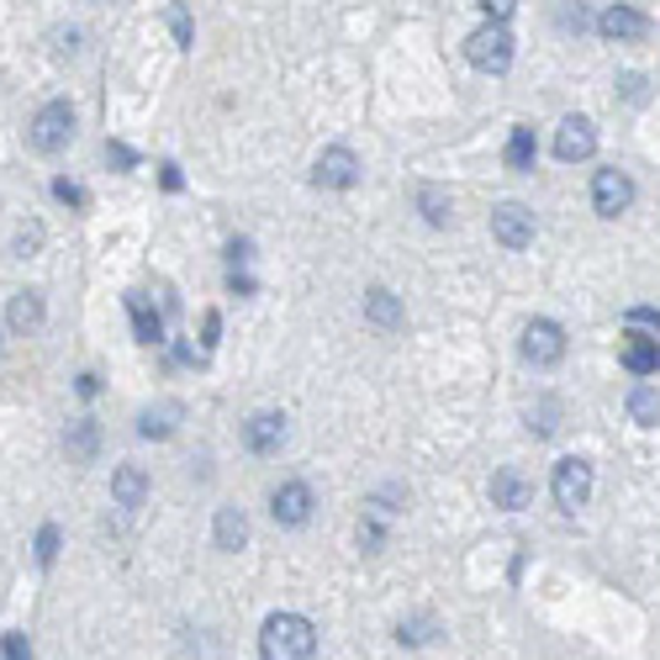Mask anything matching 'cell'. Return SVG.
<instances>
[{
	"instance_id": "1",
	"label": "cell",
	"mask_w": 660,
	"mask_h": 660,
	"mask_svg": "<svg viewBox=\"0 0 660 660\" xmlns=\"http://www.w3.org/2000/svg\"><path fill=\"white\" fill-rule=\"evenodd\" d=\"M317 656V629L302 614H275L260 629V660H312Z\"/></svg>"
},
{
	"instance_id": "2",
	"label": "cell",
	"mask_w": 660,
	"mask_h": 660,
	"mask_svg": "<svg viewBox=\"0 0 660 660\" xmlns=\"http://www.w3.org/2000/svg\"><path fill=\"white\" fill-rule=\"evenodd\" d=\"M465 59H471L481 74H507L513 70V32H507V22L475 27L471 38H465Z\"/></svg>"
},
{
	"instance_id": "3",
	"label": "cell",
	"mask_w": 660,
	"mask_h": 660,
	"mask_svg": "<svg viewBox=\"0 0 660 660\" xmlns=\"http://www.w3.org/2000/svg\"><path fill=\"white\" fill-rule=\"evenodd\" d=\"M74 138V106L70 101H48L43 112L32 117V127H27V143L38 148V154H64Z\"/></svg>"
},
{
	"instance_id": "4",
	"label": "cell",
	"mask_w": 660,
	"mask_h": 660,
	"mask_svg": "<svg viewBox=\"0 0 660 660\" xmlns=\"http://www.w3.org/2000/svg\"><path fill=\"white\" fill-rule=\"evenodd\" d=\"M549 492H555V502H561L566 513L587 507V496H591V460H582V454H566V460L555 465V475H549Z\"/></svg>"
},
{
	"instance_id": "5",
	"label": "cell",
	"mask_w": 660,
	"mask_h": 660,
	"mask_svg": "<svg viewBox=\"0 0 660 660\" xmlns=\"http://www.w3.org/2000/svg\"><path fill=\"white\" fill-rule=\"evenodd\" d=\"M523 359L528 365H539V370H549V365H561L566 359V333H561V323H549V317H534L528 328H523Z\"/></svg>"
},
{
	"instance_id": "6",
	"label": "cell",
	"mask_w": 660,
	"mask_h": 660,
	"mask_svg": "<svg viewBox=\"0 0 660 660\" xmlns=\"http://www.w3.org/2000/svg\"><path fill=\"white\" fill-rule=\"evenodd\" d=\"M312 507H317V496H312L307 481H285L270 492V518L281 523V528H302L312 518Z\"/></svg>"
},
{
	"instance_id": "7",
	"label": "cell",
	"mask_w": 660,
	"mask_h": 660,
	"mask_svg": "<svg viewBox=\"0 0 660 660\" xmlns=\"http://www.w3.org/2000/svg\"><path fill=\"white\" fill-rule=\"evenodd\" d=\"M591 207L597 217H618L635 207V180L624 175V169H597V180H591Z\"/></svg>"
},
{
	"instance_id": "8",
	"label": "cell",
	"mask_w": 660,
	"mask_h": 660,
	"mask_svg": "<svg viewBox=\"0 0 660 660\" xmlns=\"http://www.w3.org/2000/svg\"><path fill=\"white\" fill-rule=\"evenodd\" d=\"M597 38H603V43H645V38H650V17L635 11V6H608V11L597 17Z\"/></svg>"
},
{
	"instance_id": "9",
	"label": "cell",
	"mask_w": 660,
	"mask_h": 660,
	"mask_svg": "<svg viewBox=\"0 0 660 660\" xmlns=\"http://www.w3.org/2000/svg\"><path fill=\"white\" fill-rule=\"evenodd\" d=\"M591 154H597V127L587 117H566L555 127V159L561 165H582Z\"/></svg>"
},
{
	"instance_id": "10",
	"label": "cell",
	"mask_w": 660,
	"mask_h": 660,
	"mask_svg": "<svg viewBox=\"0 0 660 660\" xmlns=\"http://www.w3.org/2000/svg\"><path fill=\"white\" fill-rule=\"evenodd\" d=\"M492 238L502 249H528L534 243V212L518 207V201H502L492 212Z\"/></svg>"
},
{
	"instance_id": "11",
	"label": "cell",
	"mask_w": 660,
	"mask_h": 660,
	"mask_svg": "<svg viewBox=\"0 0 660 660\" xmlns=\"http://www.w3.org/2000/svg\"><path fill=\"white\" fill-rule=\"evenodd\" d=\"M312 180L323 190H349L359 186V159H354L349 148H323L317 154V169H312Z\"/></svg>"
},
{
	"instance_id": "12",
	"label": "cell",
	"mask_w": 660,
	"mask_h": 660,
	"mask_svg": "<svg viewBox=\"0 0 660 660\" xmlns=\"http://www.w3.org/2000/svg\"><path fill=\"white\" fill-rule=\"evenodd\" d=\"M618 359H624V370L639 380H650L660 370V338H650V333H624V344H618Z\"/></svg>"
},
{
	"instance_id": "13",
	"label": "cell",
	"mask_w": 660,
	"mask_h": 660,
	"mask_svg": "<svg viewBox=\"0 0 660 660\" xmlns=\"http://www.w3.org/2000/svg\"><path fill=\"white\" fill-rule=\"evenodd\" d=\"M528 502H534V481H528L518 465H502V471L492 475V507L518 513V507H528Z\"/></svg>"
},
{
	"instance_id": "14",
	"label": "cell",
	"mask_w": 660,
	"mask_h": 660,
	"mask_svg": "<svg viewBox=\"0 0 660 660\" xmlns=\"http://www.w3.org/2000/svg\"><path fill=\"white\" fill-rule=\"evenodd\" d=\"M243 444L254 449V454H281V444H285V412H254V418L243 423Z\"/></svg>"
},
{
	"instance_id": "15",
	"label": "cell",
	"mask_w": 660,
	"mask_h": 660,
	"mask_svg": "<svg viewBox=\"0 0 660 660\" xmlns=\"http://www.w3.org/2000/svg\"><path fill=\"white\" fill-rule=\"evenodd\" d=\"M212 539H217V549H228V555H238V549L249 544V518H243V507H217Z\"/></svg>"
},
{
	"instance_id": "16",
	"label": "cell",
	"mask_w": 660,
	"mask_h": 660,
	"mask_svg": "<svg viewBox=\"0 0 660 660\" xmlns=\"http://www.w3.org/2000/svg\"><path fill=\"white\" fill-rule=\"evenodd\" d=\"M143 496H148V471H143V465H117V475H112V502H117V507H143Z\"/></svg>"
},
{
	"instance_id": "17",
	"label": "cell",
	"mask_w": 660,
	"mask_h": 660,
	"mask_svg": "<svg viewBox=\"0 0 660 660\" xmlns=\"http://www.w3.org/2000/svg\"><path fill=\"white\" fill-rule=\"evenodd\" d=\"M127 317H133L138 344H159V338H165V317L148 307V296H143V291H133V296H127Z\"/></svg>"
},
{
	"instance_id": "18",
	"label": "cell",
	"mask_w": 660,
	"mask_h": 660,
	"mask_svg": "<svg viewBox=\"0 0 660 660\" xmlns=\"http://www.w3.org/2000/svg\"><path fill=\"white\" fill-rule=\"evenodd\" d=\"M401 317H407V312H401V302L386 291V285H376V291L365 296V323H376V328L391 333V328H401Z\"/></svg>"
},
{
	"instance_id": "19",
	"label": "cell",
	"mask_w": 660,
	"mask_h": 660,
	"mask_svg": "<svg viewBox=\"0 0 660 660\" xmlns=\"http://www.w3.org/2000/svg\"><path fill=\"white\" fill-rule=\"evenodd\" d=\"M629 418H635L639 428H656L660 423V386L639 380L635 391H629Z\"/></svg>"
},
{
	"instance_id": "20",
	"label": "cell",
	"mask_w": 660,
	"mask_h": 660,
	"mask_svg": "<svg viewBox=\"0 0 660 660\" xmlns=\"http://www.w3.org/2000/svg\"><path fill=\"white\" fill-rule=\"evenodd\" d=\"M11 328L17 333L43 328V296H38V291H17V296H11Z\"/></svg>"
},
{
	"instance_id": "21",
	"label": "cell",
	"mask_w": 660,
	"mask_h": 660,
	"mask_svg": "<svg viewBox=\"0 0 660 660\" xmlns=\"http://www.w3.org/2000/svg\"><path fill=\"white\" fill-rule=\"evenodd\" d=\"M539 159V143H534V127H513V138H507V169H518L528 175Z\"/></svg>"
},
{
	"instance_id": "22",
	"label": "cell",
	"mask_w": 660,
	"mask_h": 660,
	"mask_svg": "<svg viewBox=\"0 0 660 660\" xmlns=\"http://www.w3.org/2000/svg\"><path fill=\"white\" fill-rule=\"evenodd\" d=\"M418 212H423V222H433V228H449V217H454V201H449L439 186H423V190H418Z\"/></svg>"
},
{
	"instance_id": "23",
	"label": "cell",
	"mask_w": 660,
	"mask_h": 660,
	"mask_svg": "<svg viewBox=\"0 0 660 660\" xmlns=\"http://www.w3.org/2000/svg\"><path fill=\"white\" fill-rule=\"evenodd\" d=\"M95 449H101V428H95L91 418L70 423V454L74 460H95Z\"/></svg>"
},
{
	"instance_id": "24",
	"label": "cell",
	"mask_w": 660,
	"mask_h": 660,
	"mask_svg": "<svg viewBox=\"0 0 660 660\" xmlns=\"http://www.w3.org/2000/svg\"><path fill=\"white\" fill-rule=\"evenodd\" d=\"M165 17H169V32H175V43H180V48L196 43V27H190V11L180 6V0H169V11H165Z\"/></svg>"
},
{
	"instance_id": "25",
	"label": "cell",
	"mask_w": 660,
	"mask_h": 660,
	"mask_svg": "<svg viewBox=\"0 0 660 660\" xmlns=\"http://www.w3.org/2000/svg\"><path fill=\"white\" fill-rule=\"evenodd\" d=\"M555 412H561V407H555V397H544L539 401V412H528V433H555Z\"/></svg>"
},
{
	"instance_id": "26",
	"label": "cell",
	"mask_w": 660,
	"mask_h": 660,
	"mask_svg": "<svg viewBox=\"0 0 660 660\" xmlns=\"http://www.w3.org/2000/svg\"><path fill=\"white\" fill-rule=\"evenodd\" d=\"M635 333H650V338H660V312L656 307H629V317H624Z\"/></svg>"
},
{
	"instance_id": "27",
	"label": "cell",
	"mask_w": 660,
	"mask_h": 660,
	"mask_svg": "<svg viewBox=\"0 0 660 660\" xmlns=\"http://www.w3.org/2000/svg\"><path fill=\"white\" fill-rule=\"evenodd\" d=\"M169 418H175V412H143L138 433H143V439H169V428H175Z\"/></svg>"
},
{
	"instance_id": "28",
	"label": "cell",
	"mask_w": 660,
	"mask_h": 660,
	"mask_svg": "<svg viewBox=\"0 0 660 660\" xmlns=\"http://www.w3.org/2000/svg\"><path fill=\"white\" fill-rule=\"evenodd\" d=\"M53 555H59V528L43 523V528H38V566H53Z\"/></svg>"
},
{
	"instance_id": "29",
	"label": "cell",
	"mask_w": 660,
	"mask_h": 660,
	"mask_svg": "<svg viewBox=\"0 0 660 660\" xmlns=\"http://www.w3.org/2000/svg\"><path fill=\"white\" fill-rule=\"evenodd\" d=\"M380 539H386V528H380V518H359V549H365V555H376Z\"/></svg>"
},
{
	"instance_id": "30",
	"label": "cell",
	"mask_w": 660,
	"mask_h": 660,
	"mask_svg": "<svg viewBox=\"0 0 660 660\" xmlns=\"http://www.w3.org/2000/svg\"><path fill=\"white\" fill-rule=\"evenodd\" d=\"M0 660H32V645H27V635H6V639H0Z\"/></svg>"
},
{
	"instance_id": "31",
	"label": "cell",
	"mask_w": 660,
	"mask_h": 660,
	"mask_svg": "<svg viewBox=\"0 0 660 660\" xmlns=\"http://www.w3.org/2000/svg\"><path fill=\"white\" fill-rule=\"evenodd\" d=\"M53 196L64 207H85V186H74V180H53Z\"/></svg>"
},
{
	"instance_id": "32",
	"label": "cell",
	"mask_w": 660,
	"mask_h": 660,
	"mask_svg": "<svg viewBox=\"0 0 660 660\" xmlns=\"http://www.w3.org/2000/svg\"><path fill=\"white\" fill-rule=\"evenodd\" d=\"M481 11H486V22H507L518 11V0H481Z\"/></svg>"
},
{
	"instance_id": "33",
	"label": "cell",
	"mask_w": 660,
	"mask_h": 660,
	"mask_svg": "<svg viewBox=\"0 0 660 660\" xmlns=\"http://www.w3.org/2000/svg\"><path fill=\"white\" fill-rule=\"evenodd\" d=\"M106 159H112V165H117V169H133V165H138L127 143H106Z\"/></svg>"
},
{
	"instance_id": "34",
	"label": "cell",
	"mask_w": 660,
	"mask_h": 660,
	"mask_svg": "<svg viewBox=\"0 0 660 660\" xmlns=\"http://www.w3.org/2000/svg\"><path fill=\"white\" fill-rule=\"evenodd\" d=\"M618 85H624V95H629V101H645V74H624V80H618Z\"/></svg>"
},
{
	"instance_id": "35",
	"label": "cell",
	"mask_w": 660,
	"mask_h": 660,
	"mask_svg": "<svg viewBox=\"0 0 660 660\" xmlns=\"http://www.w3.org/2000/svg\"><path fill=\"white\" fill-rule=\"evenodd\" d=\"M38 243H43V228H22V238H17V254H32V249H38Z\"/></svg>"
},
{
	"instance_id": "36",
	"label": "cell",
	"mask_w": 660,
	"mask_h": 660,
	"mask_svg": "<svg viewBox=\"0 0 660 660\" xmlns=\"http://www.w3.org/2000/svg\"><path fill=\"white\" fill-rule=\"evenodd\" d=\"M159 180H165V190H180L186 180H180V165H159Z\"/></svg>"
},
{
	"instance_id": "37",
	"label": "cell",
	"mask_w": 660,
	"mask_h": 660,
	"mask_svg": "<svg viewBox=\"0 0 660 660\" xmlns=\"http://www.w3.org/2000/svg\"><path fill=\"white\" fill-rule=\"evenodd\" d=\"M217 333H222V317H217V312H207V338H201L207 349H217Z\"/></svg>"
},
{
	"instance_id": "38",
	"label": "cell",
	"mask_w": 660,
	"mask_h": 660,
	"mask_svg": "<svg viewBox=\"0 0 660 660\" xmlns=\"http://www.w3.org/2000/svg\"><path fill=\"white\" fill-rule=\"evenodd\" d=\"M74 391H80V397L91 401V397H95V391H101V376H80V386H74Z\"/></svg>"
},
{
	"instance_id": "39",
	"label": "cell",
	"mask_w": 660,
	"mask_h": 660,
	"mask_svg": "<svg viewBox=\"0 0 660 660\" xmlns=\"http://www.w3.org/2000/svg\"><path fill=\"white\" fill-rule=\"evenodd\" d=\"M80 48V32H59V53H74Z\"/></svg>"
},
{
	"instance_id": "40",
	"label": "cell",
	"mask_w": 660,
	"mask_h": 660,
	"mask_svg": "<svg viewBox=\"0 0 660 660\" xmlns=\"http://www.w3.org/2000/svg\"><path fill=\"white\" fill-rule=\"evenodd\" d=\"M228 285H233V291H243V296L254 291V281H249V275H238V270H233V275H228Z\"/></svg>"
}]
</instances>
